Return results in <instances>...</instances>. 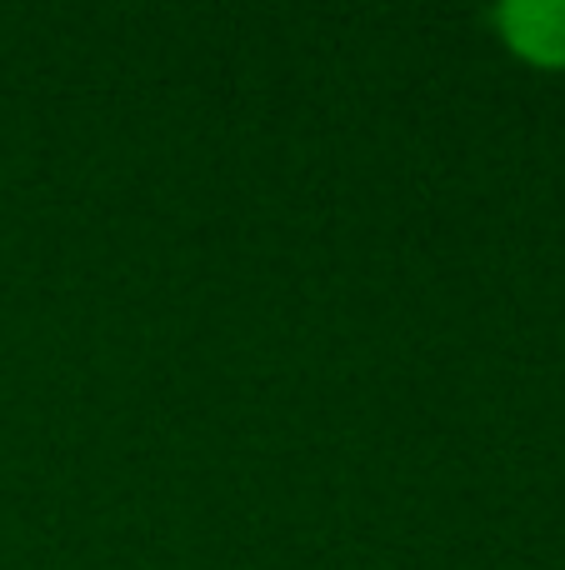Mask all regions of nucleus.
Listing matches in <instances>:
<instances>
[{"label":"nucleus","mask_w":565,"mask_h":570,"mask_svg":"<svg viewBox=\"0 0 565 570\" xmlns=\"http://www.w3.org/2000/svg\"><path fill=\"white\" fill-rule=\"evenodd\" d=\"M500 30L521 56L541 66H565V0H521L500 10Z\"/></svg>","instance_id":"f257e3e1"}]
</instances>
